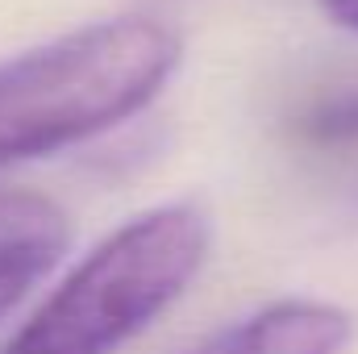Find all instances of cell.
<instances>
[{"label": "cell", "mask_w": 358, "mask_h": 354, "mask_svg": "<svg viewBox=\"0 0 358 354\" xmlns=\"http://www.w3.org/2000/svg\"><path fill=\"white\" fill-rule=\"evenodd\" d=\"M183 63L155 13H117L0 63V171L63 155L150 108Z\"/></svg>", "instance_id": "cell-1"}, {"label": "cell", "mask_w": 358, "mask_h": 354, "mask_svg": "<svg viewBox=\"0 0 358 354\" xmlns=\"http://www.w3.org/2000/svg\"><path fill=\"white\" fill-rule=\"evenodd\" d=\"M213 250L200 204L171 200L121 221L13 330L0 354H113L150 330Z\"/></svg>", "instance_id": "cell-2"}, {"label": "cell", "mask_w": 358, "mask_h": 354, "mask_svg": "<svg viewBox=\"0 0 358 354\" xmlns=\"http://www.w3.org/2000/svg\"><path fill=\"white\" fill-rule=\"evenodd\" d=\"M355 321L329 300H275L183 354H346Z\"/></svg>", "instance_id": "cell-3"}, {"label": "cell", "mask_w": 358, "mask_h": 354, "mask_svg": "<svg viewBox=\"0 0 358 354\" xmlns=\"http://www.w3.org/2000/svg\"><path fill=\"white\" fill-rule=\"evenodd\" d=\"M50 242L67 246V213L25 187H0V246Z\"/></svg>", "instance_id": "cell-4"}, {"label": "cell", "mask_w": 358, "mask_h": 354, "mask_svg": "<svg viewBox=\"0 0 358 354\" xmlns=\"http://www.w3.org/2000/svg\"><path fill=\"white\" fill-rule=\"evenodd\" d=\"M296 138L317 150L358 142V88L325 92V96L308 100L296 117Z\"/></svg>", "instance_id": "cell-5"}, {"label": "cell", "mask_w": 358, "mask_h": 354, "mask_svg": "<svg viewBox=\"0 0 358 354\" xmlns=\"http://www.w3.org/2000/svg\"><path fill=\"white\" fill-rule=\"evenodd\" d=\"M67 246L50 242H21V246H0V321L29 296V288L59 263Z\"/></svg>", "instance_id": "cell-6"}, {"label": "cell", "mask_w": 358, "mask_h": 354, "mask_svg": "<svg viewBox=\"0 0 358 354\" xmlns=\"http://www.w3.org/2000/svg\"><path fill=\"white\" fill-rule=\"evenodd\" d=\"M321 8H325V17H329L338 29L358 34V0H321Z\"/></svg>", "instance_id": "cell-7"}]
</instances>
